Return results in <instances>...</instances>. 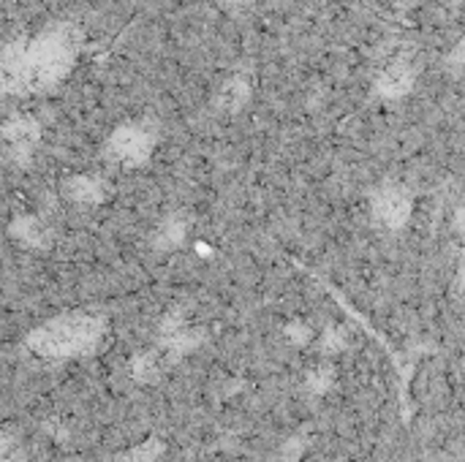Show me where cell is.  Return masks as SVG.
Returning <instances> with one entry per match:
<instances>
[{
  "mask_svg": "<svg viewBox=\"0 0 465 462\" xmlns=\"http://www.w3.org/2000/svg\"><path fill=\"white\" fill-rule=\"evenodd\" d=\"M76 60V33L54 25L33 41H16L3 57V87L8 93L46 90L57 84Z\"/></svg>",
  "mask_w": 465,
  "mask_h": 462,
  "instance_id": "6da1fadb",
  "label": "cell"
},
{
  "mask_svg": "<svg viewBox=\"0 0 465 462\" xmlns=\"http://www.w3.org/2000/svg\"><path fill=\"white\" fill-rule=\"evenodd\" d=\"M98 332H101V324L90 316H63V319L44 324L38 332H33L30 346L46 357H68L93 346Z\"/></svg>",
  "mask_w": 465,
  "mask_h": 462,
  "instance_id": "7a4b0ae2",
  "label": "cell"
},
{
  "mask_svg": "<svg viewBox=\"0 0 465 462\" xmlns=\"http://www.w3.org/2000/svg\"><path fill=\"white\" fill-rule=\"evenodd\" d=\"M153 144H155V136H153L150 125L125 123L112 133V139L106 144V152H109L112 161H117L123 166H139V163H144L150 158Z\"/></svg>",
  "mask_w": 465,
  "mask_h": 462,
  "instance_id": "3957f363",
  "label": "cell"
},
{
  "mask_svg": "<svg viewBox=\"0 0 465 462\" xmlns=\"http://www.w3.org/2000/svg\"><path fill=\"white\" fill-rule=\"evenodd\" d=\"M373 212L379 218V223H384L387 229H398L409 221L411 212V196L406 188L401 185H384L376 196H373Z\"/></svg>",
  "mask_w": 465,
  "mask_h": 462,
  "instance_id": "277c9868",
  "label": "cell"
},
{
  "mask_svg": "<svg viewBox=\"0 0 465 462\" xmlns=\"http://www.w3.org/2000/svg\"><path fill=\"white\" fill-rule=\"evenodd\" d=\"M411 82H414V68H411V63L409 60H395V63H390L387 68H384V74H381V79H379V90L384 93V95H403L409 87H411Z\"/></svg>",
  "mask_w": 465,
  "mask_h": 462,
  "instance_id": "5b68a950",
  "label": "cell"
},
{
  "mask_svg": "<svg viewBox=\"0 0 465 462\" xmlns=\"http://www.w3.org/2000/svg\"><path fill=\"white\" fill-rule=\"evenodd\" d=\"M3 136L14 150H30L35 144V139H38V125L27 114H16L14 120L5 123Z\"/></svg>",
  "mask_w": 465,
  "mask_h": 462,
  "instance_id": "8992f818",
  "label": "cell"
},
{
  "mask_svg": "<svg viewBox=\"0 0 465 462\" xmlns=\"http://www.w3.org/2000/svg\"><path fill=\"white\" fill-rule=\"evenodd\" d=\"M68 193H71L74 199H79V202H95V199L101 196V188H98V182H95V180L79 177V180H74V182H71Z\"/></svg>",
  "mask_w": 465,
  "mask_h": 462,
  "instance_id": "52a82bcc",
  "label": "cell"
},
{
  "mask_svg": "<svg viewBox=\"0 0 465 462\" xmlns=\"http://www.w3.org/2000/svg\"><path fill=\"white\" fill-rule=\"evenodd\" d=\"M450 65H452L455 71H465V35L463 41L455 46V52H452V57H450Z\"/></svg>",
  "mask_w": 465,
  "mask_h": 462,
  "instance_id": "ba28073f",
  "label": "cell"
},
{
  "mask_svg": "<svg viewBox=\"0 0 465 462\" xmlns=\"http://www.w3.org/2000/svg\"><path fill=\"white\" fill-rule=\"evenodd\" d=\"M223 3H234V5H242V3H248V0H223Z\"/></svg>",
  "mask_w": 465,
  "mask_h": 462,
  "instance_id": "9c48e42d",
  "label": "cell"
}]
</instances>
